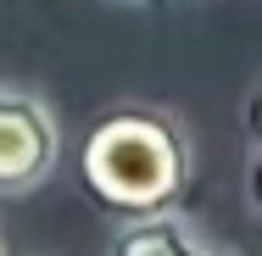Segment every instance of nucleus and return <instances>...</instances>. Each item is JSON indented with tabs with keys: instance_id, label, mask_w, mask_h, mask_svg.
<instances>
[{
	"instance_id": "obj_3",
	"label": "nucleus",
	"mask_w": 262,
	"mask_h": 256,
	"mask_svg": "<svg viewBox=\"0 0 262 256\" xmlns=\"http://www.w3.org/2000/svg\"><path fill=\"white\" fill-rule=\"evenodd\" d=\"M106 256H240V251L223 245V240H212L207 228H195L173 206V212H157V217H128L112 234V251Z\"/></svg>"
},
{
	"instance_id": "obj_4",
	"label": "nucleus",
	"mask_w": 262,
	"mask_h": 256,
	"mask_svg": "<svg viewBox=\"0 0 262 256\" xmlns=\"http://www.w3.org/2000/svg\"><path fill=\"white\" fill-rule=\"evenodd\" d=\"M246 128H251V139L262 145V73H257V84H251V95H246Z\"/></svg>"
},
{
	"instance_id": "obj_7",
	"label": "nucleus",
	"mask_w": 262,
	"mask_h": 256,
	"mask_svg": "<svg viewBox=\"0 0 262 256\" xmlns=\"http://www.w3.org/2000/svg\"><path fill=\"white\" fill-rule=\"evenodd\" d=\"M0 256H6V245H0Z\"/></svg>"
},
{
	"instance_id": "obj_1",
	"label": "nucleus",
	"mask_w": 262,
	"mask_h": 256,
	"mask_svg": "<svg viewBox=\"0 0 262 256\" xmlns=\"http://www.w3.org/2000/svg\"><path fill=\"white\" fill-rule=\"evenodd\" d=\"M195 178L190 128L167 106H112L78 145V184L112 217H157L184 201Z\"/></svg>"
},
{
	"instance_id": "obj_6",
	"label": "nucleus",
	"mask_w": 262,
	"mask_h": 256,
	"mask_svg": "<svg viewBox=\"0 0 262 256\" xmlns=\"http://www.w3.org/2000/svg\"><path fill=\"white\" fill-rule=\"evenodd\" d=\"M140 6H157V0H140Z\"/></svg>"
},
{
	"instance_id": "obj_2",
	"label": "nucleus",
	"mask_w": 262,
	"mask_h": 256,
	"mask_svg": "<svg viewBox=\"0 0 262 256\" xmlns=\"http://www.w3.org/2000/svg\"><path fill=\"white\" fill-rule=\"evenodd\" d=\"M61 161V123L45 95L0 84V195L39 190Z\"/></svg>"
},
{
	"instance_id": "obj_5",
	"label": "nucleus",
	"mask_w": 262,
	"mask_h": 256,
	"mask_svg": "<svg viewBox=\"0 0 262 256\" xmlns=\"http://www.w3.org/2000/svg\"><path fill=\"white\" fill-rule=\"evenodd\" d=\"M246 201H251V212L262 217V145H257V156H251V173H246Z\"/></svg>"
}]
</instances>
